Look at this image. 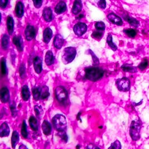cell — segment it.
Here are the masks:
<instances>
[{
  "mask_svg": "<svg viewBox=\"0 0 149 149\" xmlns=\"http://www.w3.org/2000/svg\"><path fill=\"white\" fill-rule=\"evenodd\" d=\"M86 78L92 81H96L101 79L104 75V70L98 67H88L85 68Z\"/></svg>",
  "mask_w": 149,
  "mask_h": 149,
  "instance_id": "6da1fadb",
  "label": "cell"
},
{
  "mask_svg": "<svg viewBox=\"0 0 149 149\" xmlns=\"http://www.w3.org/2000/svg\"><path fill=\"white\" fill-rule=\"evenodd\" d=\"M33 95L35 101L47 99L50 95L49 88L46 86L35 87L33 89Z\"/></svg>",
  "mask_w": 149,
  "mask_h": 149,
  "instance_id": "7a4b0ae2",
  "label": "cell"
},
{
  "mask_svg": "<svg viewBox=\"0 0 149 149\" xmlns=\"http://www.w3.org/2000/svg\"><path fill=\"white\" fill-rule=\"evenodd\" d=\"M77 54V50L74 47H65L62 53L61 59L64 64H68L74 59Z\"/></svg>",
  "mask_w": 149,
  "mask_h": 149,
  "instance_id": "3957f363",
  "label": "cell"
},
{
  "mask_svg": "<svg viewBox=\"0 0 149 149\" xmlns=\"http://www.w3.org/2000/svg\"><path fill=\"white\" fill-rule=\"evenodd\" d=\"M52 122L55 129L59 132L64 131L67 126V122L65 117L63 115L57 114L54 116Z\"/></svg>",
  "mask_w": 149,
  "mask_h": 149,
  "instance_id": "277c9868",
  "label": "cell"
},
{
  "mask_svg": "<svg viewBox=\"0 0 149 149\" xmlns=\"http://www.w3.org/2000/svg\"><path fill=\"white\" fill-rule=\"evenodd\" d=\"M141 129V123L139 121H132L130 127V135L134 141H138L140 136V131Z\"/></svg>",
  "mask_w": 149,
  "mask_h": 149,
  "instance_id": "5b68a950",
  "label": "cell"
},
{
  "mask_svg": "<svg viewBox=\"0 0 149 149\" xmlns=\"http://www.w3.org/2000/svg\"><path fill=\"white\" fill-rule=\"evenodd\" d=\"M55 95L56 100L61 104L67 102L68 93L66 89L63 86H58L55 90Z\"/></svg>",
  "mask_w": 149,
  "mask_h": 149,
  "instance_id": "8992f818",
  "label": "cell"
},
{
  "mask_svg": "<svg viewBox=\"0 0 149 149\" xmlns=\"http://www.w3.org/2000/svg\"><path fill=\"white\" fill-rule=\"evenodd\" d=\"M116 85L117 89L121 92H128L131 87V82L128 78L122 77L116 80Z\"/></svg>",
  "mask_w": 149,
  "mask_h": 149,
  "instance_id": "52a82bcc",
  "label": "cell"
},
{
  "mask_svg": "<svg viewBox=\"0 0 149 149\" xmlns=\"http://www.w3.org/2000/svg\"><path fill=\"white\" fill-rule=\"evenodd\" d=\"M73 30L76 35L78 36H81L87 31V26L85 23L78 22L74 26Z\"/></svg>",
  "mask_w": 149,
  "mask_h": 149,
  "instance_id": "ba28073f",
  "label": "cell"
},
{
  "mask_svg": "<svg viewBox=\"0 0 149 149\" xmlns=\"http://www.w3.org/2000/svg\"><path fill=\"white\" fill-rule=\"evenodd\" d=\"M107 19L110 22L117 26H122L123 25L122 19L114 13L109 14L107 15Z\"/></svg>",
  "mask_w": 149,
  "mask_h": 149,
  "instance_id": "9c48e42d",
  "label": "cell"
},
{
  "mask_svg": "<svg viewBox=\"0 0 149 149\" xmlns=\"http://www.w3.org/2000/svg\"><path fill=\"white\" fill-rule=\"evenodd\" d=\"M25 35L26 39L27 41L32 40L35 36V29L34 26L31 25H28L26 27L25 31Z\"/></svg>",
  "mask_w": 149,
  "mask_h": 149,
  "instance_id": "30bf717a",
  "label": "cell"
},
{
  "mask_svg": "<svg viewBox=\"0 0 149 149\" xmlns=\"http://www.w3.org/2000/svg\"><path fill=\"white\" fill-rule=\"evenodd\" d=\"M0 98L1 102L3 103H7L10 100V92L8 88L4 87L1 88L0 91Z\"/></svg>",
  "mask_w": 149,
  "mask_h": 149,
  "instance_id": "8fae6325",
  "label": "cell"
},
{
  "mask_svg": "<svg viewBox=\"0 0 149 149\" xmlns=\"http://www.w3.org/2000/svg\"><path fill=\"white\" fill-rule=\"evenodd\" d=\"M42 59L39 56H36L34 59V67L35 71L38 74H40L42 69Z\"/></svg>",
  "mask_w": 149,
  "mask_h": 149,
  "instance_id": "7c38bea8",
  "label": "cell"
},
{
  "mask_svg": "<svg viewBox=\"0 0 149 149\" xmlns=\"http://www.w3.org/2000/svg\"><path fill=\"white\" fill-rule=\"evenodd\" d=\"M13 42L19 52H22L23 50V39L21 36H15L13 39Z\"/></svg>",
  "mask_w": 149,
  "mask_h": 149,
  "instance_id": "4fadbf2b",
  "label": "cell"
},
{
  "mask_svg": "<svg viewBox=\"0 0 149 149\" xmlns=\"http://www.w3.org/2000/svg\"><path fill=\"white\" fill-rule=\"evenodd\" d=\"M64 42V40L61 34H57L55 35L53 44L55 48L57 49H61Z\"/></svg>",
  "mask_w": 149,
  "mask_h": 149,
  "instance_id": "5bb4252c",
  "label": "cell"
},
{
  "mask_svg": "<svg viewBox=\"0 0 149 149\" xmlns=\"http://www.w3.org/2000/svg\"><path fill=\"white\" fill-rule=\"evenodd\" d=\"M10 132V127L6 122H3L0 127V136L1 137H7Z\"/></svg>",
  "mask_w": 149,
  "mask_h": 149,
  "instance_id": "9a60e30c",
  "label": "cell"
},
{
  "mask_svg": "<svg viewBox=\"0 0 149 149\" xmlns=\"http://www.w3.org/2000/svg\"><path fill=\"white\" fill-rule=\"evenodd\" d=\"M44 19L47 22H50L53 20V11L50 7H45L42 13Z\"/></svg>",
  "mask_w": 149,
  "mask_h": 149,
  "instance_id": "2e32d148",
  "label": "cell"
},
{
  "mask_svg": "<svg viewBox=\"0 0 149 149\" xmlns=\"http://www.w3.org/2000/svg\"><path fill=\"white\" fill-rule=\"evenodd\" d=\"M67 6L65 2L60 1L55 7V12L57 14H61L66 11Z\"/></svg>",
  "mask_w": 149,
  "mask_h": 149,
  "instance_id": "e0dca14e",
  "label": "cell"
},
{
  "mask_svg": "<svg viewBox=\"0 0 149 149\" xmlns=\"http://www.w3.org/2000/svg\"><path fill=\"white\" fill-rule=\"evenodd\" d=\"M53 36V31L50 27H47L45 29L43 33V41L46 44L50 42Z\"/></svg>",
  "mask_w": 149,
  "mask_h": 149,
  "instance_id": "ac0fdd59",
  "label": "cell"
},
{
  "mask_svg": "<svg viewBox=\"0 0 149 149\" xmlns=\"http://www.w3.org/2000/svg\"><path fill=\"white\" fill-rule=\"evenodd\" d=\"M42 130L45 135H50L52 130L51 124L47 120H44L42 124Z\"/></svg>",
  "mask_w": 149,
  "mask_h": 149,
  "instance_id": "d6986e66",
  "label": "cell"
},
{
  "mask_svg": "<svg viewBox=\"0 0 149 149\" xmlns=\"http://www.w3.org/2000/svg\"><path fill=\"white\" fill-rule=\"evenodd\" d=\"M24 4L22 2L19 1L17 3L16 7H15V13L17 17L21 18L23 16L24 13Z\"/></svg>",
  "mask_w": 149,
  "mask_h": 149,
  "instance_id": "ffe728a7",
  "label": "cell"
},
{
  "mask_svg": "<svg viewBox=\"0 0 149 149\" xmlns=\"http://www.w3.org/2000/svg\"><path fill=\"white\" fill-rule=\"evenodd\" d=\"M21 97L24 101H27L30 97V90L27 85H24L21 89Z\"/></svg>",
  "mask_w": 149,
  "mask_h": 149,
  "instance_id": "44dd1931",
  "label": "cell"
},
{
  "mask_svg": "<svg viewBox=\"0 0 149 149\" xmlns=\"http://www.w3.org/2000/svg\"><path fill=\"white\" fill-rule=\"evenodd\" d=\"M123 19L126 21H127L131 26L135 27H138L139 26L140 23L137 19H136L134 17H130L129 15H123Z\"/></svg>",
  "mask_w": 149,
  "mask_h": 149,
  "instance_id": "7402d4cb",
  "label": "cell"
},
{
  "mask_svg": "<svg viewBox=\"0 0 149 149\" xmlns=\"http://www.w3.org/2000/svg\"><path fill=\"white\" fill-rule=\"evenodd\" d=\"M55 58L54 55L53 54L51 50H48L46 55H45V61L47 65L49 66L52 65L54 62Z\"/></svg>",
  "mask_w": 149,
  "mask_h": 149,
  "instance_id": "603a6c76",
  "label": "cell"
},
{
  "mask_svg": "<svg viewBox=\"0 0 149 149\" xmlns=\"http://www.w3.org/2000/svg\"><path fill=\"white\" fill-rule=\"evenodd\" d=\"M82 3H81V1H75L72 8V13L74 15H77L79 14L81 11V9H82Z\"/></svg>",
  "mask_w": 149,
  "mask_h": 149,
  "instance_id": "cb8c5ba5",
  "label": "cell"
},
{
  "mask_svg": "<svg viewBox=\"0 0 149 149\" xmlns=\"http://www.w3.org/2000/svg\"><path fill=\"white\" fill-rule=\"evenodd\" d=\"M7 27L8 33L10 35H12L14 30V20L11 16L7 17Z\"/></svg>",
  "mask_w": 149,
  "mask_h": 149,
  "instance_id": "d4e9b609",
  "label": "cell"
},
{
  "mask_svg": "<svg viewBox=\"0 0 149 149\" xmlns=\"http://www.w3.org/2000/svg\"><path fill=\"white\" fill-rule=\"evenodd\" d=\"M20 137H19V134L17 131H14L13 132V135L11 137V145L12 148L13 149H15L17 144L19 142Z\"/></svg>",
  "mask_w": 149,
  "mask_h": 149,
  "instance_id": "484cf974",
  "label": "cell"
},
{
  "mask_svg": "<svg viewBox=\"0 0 149 149\" xmlns=\"http://www.w3.org/2000/svg\"><path fill=\"white\" fill-rule=\"evenodd\" d=\"M29 125L31 127L34 131H37L38 130V122L37 119L34 116H31L29 120Z\"/></svg>",
  "mask_w": 149,
  "mask_h": 149,
  "instance_id": "4316f807",
  "label": "cell"
},
{
  "mask_svg": "<svg viewBox=\"0 0 149 149\" xmlns=\"http://www.w3.org/2000/svg\"><path fill=\"white\" fill-rule=\"evenodd\" d=\"M121 68L125 72H130L134 73L137 72V68L132 66L131 64H124L121 67Z\"/></svg>",
  "mask_w": 149,
  "mask_h": 149,
  "instance_id": "83f0119b",
  "label": "cell"
},
{
  "mask_svg": "<svg viewBox=\"0 0 149 149\" xmlns=\"http://www.w3.org/2000/svg\"><path fill=\"white\" fill-rule=\"evenodd\" d=\"M9 42H10L9 36L6 34L3 35L1 40V45L3 49L7 50L9 47Z\"/></svg>",
  "mask_w": 149,
  "mask_h": 149,
  "instance_id": "f1b7e54d",
  "label": "cell"
},
{
  "mask_svg": "<svg viewBox=\"0 0 149 149\" xmlns=\"http://www.w3.org/2000/svg\"><path fill=\"white\" fill-rule=\"evenodd\" d=\"M107 42L109 45V47L114 52H115L117 49V47L116 46L115 43L113 42V39H112V35L111 34H109L107 36Z\"/></svg>",
  "mask_w": 149,
  "mask_h": 149,
  "instance_id": "f546056e",
  "label": "cell"
},
{
  "mask_svg": "<svg viewBox=\"0 0 149 149\" xmlns=\"http://www.w3.org/2000/svg\"><path fill=\"white\" fill-rule=\"evenodd\" d=\"M21 133V135L24 139H27V137H28L27 125H26V121L25 120L23 121L22 123Z\"/></svg>",
  "mask_w": 149,
  "mask_h": 149,
  "instance_id": "4dcf8cb0",
  "label": "cell"
},
{
  "mask_svg": "<svg viewBox=\"0 0 149 149\" xmlns=\"http://www.w3.org/2000/svg\"><path fill=\"white\" fill-rule=\"evenodd\" d=\"M123 33L131 38H135L137 35L136 31L132 29H125L123 30Z\"/></svg>",
  "mask_w": 149,
  "mask_h": 149,
  "instance_id": "1f68e13d",
  "label": "cell"
},
{
  "mask_svg": "<svg viewBox=\"0 0 149 149\" xmlns=\"http://www.w3.org/2000/svg\"><path fill=\"white\" fill-rule=\"evenodd\" d=\"M88 53L90 55H91L92 59H93V64L95 67H97V66L99 65L100 64V61L98 58L97 57V56L95 55V53L93 52L92 50H88Z\"/></svg>",
  "mask_w": 149,
  "mask_h": 149,
  "instance_id": "d6a6232c",
  "label": "cell"
},
{
  "mask_svg": "<svg viewBox=\"0 0 149 149\" xmlns=\"http://www.w3.org/2000/svg\"><path fill=\"white\" fill-rule=\"evenodd\" d=\"M34 111L36 114V116L38 118H41V116L43 114V111L42 109L40 106H34Z\"/></svg>",
  "mask_w": 149,
  "mask_h": 149,
  "instance_id": "836d02e7",
  "label": "cell"
},
{
  "mask_svg": "<svg viewBox=\"0 0 149 149\" xmlns=\"http://www.w3.org/2000/svg\"><path fill=\"white\" fill-rule=\"evenodd\" d=\"M1 73L3 75H5L7 72L6 69V59L5 58H3L1 59Z\"/></svg>",
  "mask_w": 149,
  "mask_h": 149,
  "instance_id": "e575fe53",
  "label": "cell"
},
{
  "mask_svg": "<svg viewBox=\"0 0 149 149\" xmlns=\"http://www.w3.org/2000/svg\"><path fill=\"white\" fill-rule=\"evenodd\" d=\"M95 27L97 30L103 31H104V30H105L106 25L103 22L99 21V22H97L95 23Z\"/></svg>",
  "mask_w": 149,
  "mask_h": 149,
  "instance_id": "d590c367",
  "label": "cell"
},
{
  "mask_svg": "<svg viewBox=\"0 0 149 149\" xmlns=\"http://www.w3.org/2000/svg\"><path fill=\"white\" fill-rule=\"evenodd\" d=\"M121 143L119 140H116L115 142L111 143L108 149H121Z\"/></svg>",
  "mask_w": 149,
  "mask_h": 149,
  "instance_id": "8d00e7d4",
  "label": "cell"
},
{
  "mask_svg": "<svg viewBox=\"0 0 149 149\" xmlns=\"http://www.w3.org/2000/svg\"><path fill=\"white\" fill-rule=\"evenodd\" d=\"M148 65H149L148 60L146 59H143L142 62L139 65L138 68L140 70L142 71L147 68L148 67Z\"/></svg>",
  "mask_w": 149,
  "mask_h": 149,
  "instance_id": "74e56055",
  "label": "cell"
},
{
  "mask_svg": "<svg viewBox=\"0 0 149 149\" xmlns=\"http://www.w3.org/2000/svg\"><path fill=\"white\" fill-rule=\"evenodd\" d=\"M10 108L12 113V116L13 117H15L17 115V110L16 108V104L14 101L11 102L10 104Z\"/></svg>",
  "mask_w": 149,
  "mask_h": 149,
  "instance_id": "f35d334b",
  "label": "cell"
},
{
  "mask_svg": "<svg viewBox=\"0 0 149 149\" xmlns=\"http://www.w3.org/2000/svg\"><path fill=\"white\" fill-rule=\"evenodd\" d=\"M103 36V33L98 31H94L92 34V37L97 40H100Z\"/></svg>",
  "mask_w": 149,
  "mask_h": 149,
  "instance_id": "ab89813d",
  "label": "cell"
},
{
  "mask_svg": "<svg viewBox=\"0 0 149 149\" xmlns=\"http://www.w3.org/2000/svg\"><path fill=\"white\" fill-rule=\"evenodd\" d=\"M25 73H26L25 66L24 64H21L20 68H19V73H20V75L22 78H23L25 77Z\"/></svg>",
  "mask_w": 149,
  "mask_h": 149,
  "instance_id": "60d3db41",
  "label": "cell"
},
{
  "mask_svg": "<svg viewBox=\"0 0 149 149\" xmlns=\"http://www.w3.org/2000/svg\"><path fill=\"white\" fill-rule=\"evenodd\" d=\"M58 135L61 137V139H62L64 142H67L68 141V135H67V134H66V132H65V131H61V132H59Z\"/></svg>",
  "mask_w": 149,
  "mask_h": 149,
  "instance_id": "b9f144b4",
  "label": "cell"
},
{
  "mask_svg": "<svg viewBox=\"0 0 149 149\" xmlns=\"http://www.w3.org/2000/svg\"><path fill=\"white\" fill-rule=\"evenodd\" d=\"M34 6L36 8H40L42 4V0H33Z\"/></svg>",
  "mask_w": 149,
  "mask_h": 149,
  "instance_id": "7bdbcfd3",
  "label": "cell"
},
{
  "mask_svg": "<svg viewBox=\"0 0 149 149\" xmlns=\"http://www.w3.org/2000/svg\"><path fill=\"white\" fill-rule=\"evenodd\" d=\"M98 7L102 9H104L106 7V1H99L97 3Z\"/></svg>",
  "mask_w": 149,
  "mask_h": 149,
  "instance_id": "ee69618b",
  "label": "cell"
},
{
  "mask_svg": "<svg viewBox=\"0 0 149 149\" xmlns=\"http://www.w3.org/2000/svg\"><path fill=\"white\" fill-rule=\"evenodd\" d=\"M8 0H1L0 1V6L2 8H5L7 6L8 3Z\"/></svg>",
  "mask_w": 149,
  "mask_h": 149,
  "instance_id": "f6af8a7d",
  "label": "cell"
},
{
  "mask_svg": "<svg viewBox=\"0 0 149 149\" xmlns=\"http://www.w3.org/2000/svg\"><path fill=\"white\" fill-rule=\"evenodd\" d=\"M87 149H101L99 147L95 146L94 144H89L86 148Z\"/></svg>",
  "mask_w": 149,
  "mask_h": 149,
  "instance_id": "bcb514c9",
  "label": "cell"
},
{
  "mask_svg": "<svg viewBox=\"0 0 149 149\" xmlns=\"http://www.w3.org/2000/svg\"><path fill=\"white\" fill-rule=\"evenodd\" d=\"M19 149H28L27 147L25 145H24V144H21L20 146H19Z\"/></svg>",
  "mask_w": 149,
  "mask_h": 149,
  "instance_id": "7dc6e473",
  "label": "cell"
},
{
  "mask_svg": "<svg viewBox=\"0 0 149 149\" xmlns=\"http://www.w3.org/2000/svg\"><path fill=\"white\" fill-rule=\"evenodd\" d=\"M81 148V146H80V145H78L77 146V147H76V149H80Z\"/></svg>",
  "mask_w": 149,
  "mask_h": 149,
  "instance_id": "c3c4849f",
  "label": "cell"
}]
</instances>
